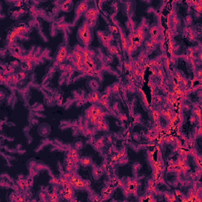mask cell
<instances>
[{
  "label": "cell",
  "mask_w": 202,
  "mask_h": 202,
  "mask_svg": "<svg viewBox=\"0 0 202 202\" xmlns=\"http://www.w3.org/2000/svg\"><path fill=\"white\" fill-rule=\"evenodd\" d=\"M71 157L74 160H76L77 161V159H78V155H77V151H75V150H72L71 152Z\"/></svg>",
  "instance_id": "obj_13"
},
{
  "label": "cell",
  "mask_w": 202,
  "mask_h": 202,
  "mask_svg": "<svg viewBox=\"0 0 202 202\" xmlns=\"http://www.w3.org/2000/svg\"><path fill=\"white\" fill-rule=\"evenodd\" d=\"M77 41L83 46H89L93 39V32L89 26L88 22H85L83 26L78 29L77 34Z\"/></svg>",
  "instance_id": "obj_1"
},
{
  "label": "cell",
  "mask_w": 202,
  "mask_h": 202,
  "mask_svg": "<svg viewBox=\"0 0 202 202\" xmlns=\"http://www.w3.org/2000/svg\"><path fill=\"white\" fill-rule=\"evenodd\" d=\"M109 51H110L111 54H117L118 53L117 48H116L115 47H114V46H112V47H111L110 48H109Z\"/></svg>",
  "instance_id": "obj_14"
},
{
  "label": "cell",
  "mask_w": 202,
  "mask_h": 202,
  "mask_svg": "<svg viewBox=\"0 0 202 202\" xmlns=\"http://www.w3.org/2000/svg\"><path fill=\"white\" fill-rule=\"evenodd\" d=\"M88 6L85 4V2H78L76 7V12H77V14H80L83 13L87 11Z\"/></svg>",
  "instance_id": "obj_9"
},
{
  "label": "cell",
  "mask_w": 202,
  "mask_h": 202,
  "mask_svg": "<svg viewBox=\"0 0 202 202\" xmlns=\"http://www.w3.org/2000/svg\"><path fill=\"white\" fill-rule=\"evenodd\" d=\"M81 162L82 165H84V166H88V165H89L91 164V160L89 159L88 157H85L82 160H81Z\"/></svg>",
  "instance_id": "obj_12"
},
{
  "label": "cell",
  "mask_w": 202,
  "mask_h": 202,
  "mask_svg": "<svg viewBox=\"0 0 202 202\" xmlns=\"http://www.w3.org/2000/svg\"><path fill=\"white\" fill-rule=\"evenodd\" d=\"M51 126L47 123H41L38 126L37 132L39 135L41 137H47L49 134H51Z\"/></svg>",
  "instance_id": "obj_4"
},
{
  "label": "cell",
  "mask_w": 202,
  "mask_h": 202,
  "mask_svg": "<svg viewBox=\"0 0 202 202\" xmlns=\"http://www.w3.org/2000/svg\"><path fill=\"white\" fill-rule=\"evenodd\" d=\"M196 161H197V165L199 167H201V162H200V156H196L195 158Z\"/></svg>",
  "instance_id": "obj_15"
},
{
  "label": "cell",
  "mask_w": 202,
  "mask_h": 202,
  "mask_svg": "<svg viewBox=\"0 0 202 202\" xmlns=\"http://www.w3.org/2000/svg\"><path fill=\"white\" fill-rule=\"evenodd\" d=\"M135 11V2H125L122 6V12L125 16L130 17L134 14Z\"/></svg>",
  "instance_id": "obj_2"
},
{
  "label": "cell",
  "mask_w": 202,
  "mask_h": 202,
  "mask_svg": "<svg viewBox=\"0 0 202 202\" xmlns=\"http://www.w3.org/2000/svg\"><path fill=\"white\" fill-rule=\"evenodd\" d=\"M70 182L76 188H84L88 185V182H85L76 176H72L70 179Z\"/></svg>",
  "instance_id": "obj_5"
},
{
  "label": "cell",
  "mask_w": 202,
  "mask_h": 202,
  "mask_svg": "<svg viewBox=\"0 0 202 202\" xmlns=\"http://www.w3.org/2000/svg\"><path fill=\"white\" fill-rule=\"evenodd\" d=\"M82 55H83V61L85 66H86L88 69H89V70H91V71L94 70V69H96V64L94 63L93 60H92L91 56H89V51L85 50V51H83Z\"/></svg>",
  "instance_id": "obj_3"
},
{
  "label": "cell",
  "mask_w": 202,
  "mask_h": 202,
  "mask_svg": "<svg viewBox=\"0 0 202 202\" xmlns=\"http://www.w3.org/2000/svg\"><path fill=\"white\" fill-rule=\"evenodd\" d=\"M66 56V47L63 46H60L57 52V57H56V60L59 62H63L64 59Z\"/></svg>",
  "instance_id": "obj_6"
},
{
  "label": "cell",
  "mask_w": 202,
  "mask_h": 202,
  "mask_svg": "<svg viewBox=\"0 0 202 202\" xmlns=\"http://www.w3.org/2000/svg\"><path fill=\"white\" fill-rule=\"evenodd\" d=\"M74 59L76 62H77V67L81 69V67H82V62H83V55H82V53L79 52V51H75Z\"/></svg>",
  "instance_id": "obj_8"
},
{
  "label": "cell",
  "mask_w": 202,
  "mask_h": 202,
  "mask_svg": "<svg viewBox=\"0 0 202 202\" xmlns=\"http://www.w3.org/2000/svg\"><path fill=\"white\" fill-rule=\"evenodd\" d=\"M73 8V2L71 1H66V2H64L62 6V10L63 11H66V12H68L70 11Z\"/></svg>",
  "instance_id": "obj_10"
},
{
  "label": "cell",
  "mask_w": 202,
  "mask_h": 202,
  "mask_svg": "<svg viewBox=\"0 0 202 202\" xmlns=\"http://www.w3.org/2000/svg\"><path fill=\"white\" fill-rule=\"evenodd\" d=\"M98 11H96L95 9H89V11L85 13V17L89 21V20H96L97 19Z\"/></svg>",
  "instance_id": "obj_7"
},
{
  "label": "cell",
  "mask_w": 202,
  "mask_h": 202,
  "mask_svg": "<svg viewBox=\"0 0 202 202\" xmlns=\"http://www.w3.org/2000/svg\"><path fill=\"white\" fill-rule=\"evenodd\" d=\"M150 34L153 36V37H156L159 35V29L157 27H152L150 29Z\"/></svg>",
  "instance_id": "obj_11"
}]
</instances>
